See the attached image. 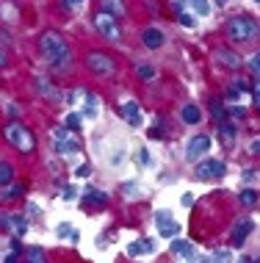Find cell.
Masks as SVG:
<instances>
[{
	"instance_id": "1",
	"label": "cell",
	"mask_w": 260,
	"mask_h": 263,
	"mask_svg": "<svg viewBox=\"0 0 260 263\" xmlns=\"http://www.w3.org/2000/svg\"><path fill=\"white\" fill-rule=\"evenodd\" d=\"M3 139L9 141L11 147H17L19 153H25V155H31L33 150H36V136L31 133V127L17 122V119L3 127Z\"/></svg>"
},
{
	"instance_id": "2",
	"label": "cell",
	"mask_w": 260,
	"mask_h": 263,
	"mask_svg": "<svg viewBox=\"0 0 260 263\" xmlns=\"http://www.w3.org/2000/svg\"><path fill=\"white\" fill-rule=\"evenodd\" d=\"M39 53H42V59H45L47 64H55L58 59H64V55L69 53V45H67V39H64V33H58V31H45L39 36Z\"/></svg>"
},
{
	"instance_id": "3",
	"label": "cell",
	"mask_w": 260,
	"mask_h": 263,
	"mask_svg": "<svg viewBox=\"0 0 260 263\" xmlns=\"http://www.w3.org/2000/svg\"><path fill=\"white\" fill-rule=\"evenodd\" d=\"M257 36V20L247 17V14H238V17L227 20V39L241 45V42H249Z\"/></svg>"
},
{
	"instance_id": "4",
	"label": "cell",
	"mask_w": 260,
	"mask_h": 263,
	"mask_svg": "<svg viewBox=\"0 0 260 263\" xmlns=\"http://www.w3.org/2000/svg\"><path fill=\"white\" fill-rule=\"evenodd\" d=\"M83 67H86L91 75H97V78L116 75V61L111 59L108 53H103V50H89L86 59H83Z\"/></svg>"
},
{
	"instance_id": "5",
	"label": "cell",
	"mask_w": 260,
	"mask_h": 263,
	"mask_svg": "<svg viewBox=\"0 0 260 263\" xmlns=\"http://www.w3.org/2000/svg\"><path fill=\"white\" fill-rule=\"evenodd\" d=\"M94 31L100 33L103 39H108V42H119V39H122V25H119V20L108 17V14H103V11L94 17Z\"/></svg>"
},
{
	"instance_id": "6",
	"label": "cell",
	"mask_w": 260,
	"mask_h": 263,
	"mask_svg": "<svg viewBox=\"0 0 260 263\" xmlns=\"http://www.w3.org/2000/svg\"><path fill=\"white\" fill-rule=\"evenodd\" d=\"M208 153H210V136L208 133H196V136L188 139V144H186V161L188 163L202 161Z\"/></svg>"
},
{
	"instance_id": "7",
	"label": "cell",
	"mask_w": 260,
	"mask_h": 263,
	"mask_svg": "<svg viewBox=\"0 0 260 263\" xmlns=\"http://www.w3.org/2000/svg\"><path fill=\"white\" fill-rule=\"evenodd\" d=\"M53 139H55V153L58 155H78L81 153V141L75 139L67 127H55Z\"/></svg>"
},
{
	"instance_id": "8",
	"label": "cell",
	"mask_w": 260,
	"mask_h": 263,
	"mask_svg": "<svg viewBox=\"0 0 260 263\" xmlns=\"http://www.w3.org/2000/svg\"><path fill=\"white\" fill-rule=\"evenodd\" d=\"M224 175H227V166L222 161H213V158L196 161V180H219Z\"/></svg>"
},
{
	"instance_id": "9",
	"label": "cell",
	"mask_w": 260,
	"mask_h": 263,
	"mask_svg": "<svg viewBox=\"0 0 260 263\" xmlns=\"http://www.w3.org/2000/svg\"><path fill=\"white\" fill-rule=\"evenodd\" d=\"M0 230H11L14 238H23L28 233V219L19 213H0Z\"/></svg>"
},
{
	"instance_id": "10",
	"label": "cell",
	"mask_w": 260,
	"mask_h": 263,
	"mask_svg": "<svg viewBox=\"0 0 260 263\" xmlns=\"http://www.w3.org/2000/svg\"><path fill=\"white\" fill-rule=\"evenodd\" d=\"M155 227L161 238H174L180 233V222H174V216L169 211H158L155 213Z\"/></svg>"
},
{
	"instance_id": "11",
	"label": "cell",
	"mask_w": 260,
	"mask_h": 263,
	"mask_svg": "<svg viewBox=\"0 0 260 263\" xmlns=\"http://www.w3.org/2000/svg\"><path fill=\"white\" fill-rule=\"evenodd\" d=\"M142 45L147 47V50H161V47L166 45V33L161 31L158 25H150L142 31Z\"/></svg>"
},
{
	"instance_id": "12",
	"label": "cell",
	"mask_w": 260,
	"mask_h": 263,
	"mask_svg": "<svg viewBox=\"0 0 260 263\" xmlns=\"http://www.w3.org/2000/svg\"><path fill=\"white\" fill-rule=\"evenodd\" d=\"M252 230H255V222H252L249 216H241V219H235L233 230H230V238H233L235 247H244V241H247V236Z\"/></svg>"
},
{
	"instance_id": "13",
	"label": "cell",
	"mask_w": 260,
	"mask_h": 263,
	"mask_svg": "<svg viewBox=\"0 0 260 263\" xmlns=\"http://www.w3.org/2000/svg\"><path fill=\"white\" fill-rule=\"evenodd\" d=\"M122 117H125V122H128L130 127H138L144 122V114H142V105H138L136 100H128L122 105Z\"/></svg>"
},
{
	"instance_id": "14",
	"label": "cell",
	"mask_w": 260,
	"mask_h": 263,
	"mask_svg": "<svg viewBox=\"0 0 260 263\" xmlns=\"http://www.w3.org/2000/svg\"><path fill=\"white\" fill-rule=\"evenodd\" d=\"M213 55H216V61H219L222 67H227V69H241V55L233 53V50H227V47H216Z\"/></svg>"
},
{
	"instance_id": "15",
	"label": "cell",
	"mask_w": 260,
	"mask_h": 263,
	"mask_svg": "<svg viewBox=\"0 0 260 263\" xmlns=\"http://www.w3.org/2000/svg\"><path fill=\"white\" fill-rule=\"evenodd\" d=\"M81 114H83V117H89V119H97V114H100V97L91 95V91H86L83 100H81Z\"/></svg>"
},
{
	"instance_id": "16",
	"label": "cell",
	"mask_w": 260,
	"mask_h": 263,
	"mask_svg": "<svg viewBox=\"0 0 260 263\" xmlns=\"http://www.w3.org/2000/svg\"><path fill=\"white\" fill-rule=\"evenodd\" d=\"M105 202H108V194L100 189H86V194H83V205L86 208H105Z\"/></svg>"
},
{
	"instance_id": "17",
	"label": "cell",
	"mask_w": 260,
	"mask_h": 263,
	"mask_svg": "<svg viewBox=\"0 0 260 263\" xmlns=\"http://www.w3.org/2000/svg\"><path fill=\"white\" fill-rule=\"evenodd\" d=\"M172 252L180 255V258H186V260H194L196 258V250H194V244L188 238H174L172 241Z\"/></svg>"
},
{
	"instance_id": "18",
	"label": "cell",
	"mask_w": 260,
	"mask_h": 263,
	"mask_svg": "<svg viewBox=\"0 0 260 263\" xmlns=\"http://www.w3.org/2000/svg\"><path fill=\"white\" fill-rule=\"evenodd\" d=\"M235 136H238L235 122H230V119L219 122V139H222V144H224V147H233V144H235Z\"/></svg>"
},
{
	"instance_id": "19",
	"label": "cell",
	"mask_w": 260,
	"mask_h": 263,
	"mask_svg": "<svg viewBox=\"0 0 260 263\" xmlns=\"http://www.w3.org/2000/svg\"><path fill=\"white\" fill-rule=\"evenodd\" d=\"M36 89H39V95L42 97H50V100H61V91L55 89V83L50 81V78H36Z\"/></svg>"
},
{
	"instance_id": "20",
	"label": "cell",
	"mask_w": 260,
	"mask_h": 263,
	"mask_svg": "<svg viewBox=\"0 0 260 263\" xmlns=\"http://www.w3.org/2000/svg\"><path fill=\"white\" fill-rule=\"evenodd\" d=\"M180 119H183L186 125H199V122H202V111H199V105H194V103L183 105V108H180Z\"/></svg>"
},
{
	"instance_id": "21",
	"label": "cell",
	"mask_w": 260,
	"mask_h": 263,
	"mask_svg": "<svg viewBox=\"0 0 260 263\" xmlns=\"http://www.w3.org/2000/svg\"><path fill=\"white\" fill-rule=\"evenodd\" d=\"M155 252V244H152L150 238H142V241H133L128 247V255L130 258H138V255H152Z\"/></svg>"
},
{
	"instance_id": "22",
	"label": "cell",
	"mask_w": 260,
	"mask_h": 263,
	"mask_svg": "<svg viewBox=\"0 0 260 263\" xmlns=\"http://www.w3.org/2000/svg\"><path fill=\"white\" fill-rule=\"evenodd\" d=\"M100 11L119 20V17H125V3L122 0H100Z\"/></svg>"
},
{
	"instance_id": "23",
	"label": "cell",
	"mask_w": 260,
	"mask_h": 263,
	"mask_svg": "<svg viewBox=\"0 0 260 263\" xmlns=\"http://www.w3.org/2000/svg\"><path fill=\"white\" fill-rule=\"evenodd\" d=\"M72 67H75V55H72V50H69L64 59H58L55 64H50V69H53L55 75H69V72H72Z\"/></svg>"
},
{
	"instance_id": "24",
	"label": "cell",
	"mask_w": 260,
	"mask_h": 263,
	"mask_svg": "<svg viewBox=\"0 0 260 263\" xmlns=\"http://www.w3.org/2000/svg\"><path fill=\"white\" fill-rule=\"evenodd\" d=\"M23 194H25V186H19V183H9V186H3V191H0V200L11 202V200H19Z\"/></svg>"
},
{
	"instance_id": "25",
	"label": "cell",
	"mask_w": 260,
	"mask_h": 263,
	"mask_svg": "<svg viewBox=\"0 0 260 263\" xmlns=\"http://www.w3.org/2000/svg\"><path fill=\"white\" fill-rule=\"evenodd\" d=\"M17 9H14V3H9V0H3V3H0V23H6V20H9V23H17Z\"/></svg>"
},
{
	"instance_id": "26",
	"label": "cell",
	"mask_w": 260,
	"mask_h": 263,
	"mask_svg": "<svg viewBox=\"0 0 260 263\" xmlns=\"http://www.w3.org/2000/svg\"><path fill=\"white\" fill-rule=\"evenodd\" d=\"M9 183H14V163L0 161V186H9Z\"/></svg>"
},
{
	"instance_id": "27",
	"label": "cell",
	"mask_w": 260,
	"mask_h": 263,
	"mask_svg": "<svg viewBox=\"0 0 260 263\" xmlns=\"http://www.w3.org/2000/svg\"><path fill=\"white\" fill-rule=\"evenodd\" d=\"M183 3L191 6L196 17H208V14H210V3H208V0H183Z\"/></svg>"
},
{
	"instance_id": "28",
	"label": "cell",
	"mask_w": 260,
	"mask_h": 263,
	"mask_svg": "<svg viewBox=\"0 0 260 263\" xmlns=\"http://www.w3.org/2000/svg\"><path fill=\"white\" fill-rule=\"evenodd\" d=\"M238 202H241L244 208H255L257 205V191L255 189H244L241 194H238Z\"/></svg>"
},
{
	"instance_id": "29",
	"label": "cell",
	"mask_w": 260,
	"mask_h": 263,
	"mask_svg": "<svg viewBox=\"0 0 260 263\" xmlns=\"http://www.w3.org/2000/svg\"><path fill=\"white\" fill-rule=\"evenodd\" d=\"M210 114H213L216 122H224V119H227V111H224V103L219 100V97H213V100H210Z\"/></svg>"
},
{
	"instance_id": "30",
	"label": "cell",
	"mask_w": 260,
	"mask_h": 263,
	"mask_svg": "<svg viewBox=\"0 0 260 263\" xmlns=\"http://www.w3.org/2000/svg\"><path fill=\"white\" fill-rule=\"evenodd\" d=\"M64 127H67L69 133H78V130H81V114H78V111L67 114V119H64Z\"/></svg>"
},
{
	"instance_id": "31",
	"label": "cell",
	"mask_w": 260,
	"mask_h": 263,
	"mask_svg": "<svg viewBox=\"0 0 260 263\" xmlns=\"http://www.w3.org/2000/svg\"><path fill=\"white\" fill-rule=\"evenodd\" d=\"M25 260L28 263H45V252H42V247H28V250H25Z\"/></svg>"
},
{
	"instance_id": "32",
	"label": "cell",
	"mask_w": 260,
	"mask_h": 263,
	"mask_svg": "<svg viewBox=\"0 0 260 263\" xmlns=\"http://www.w3.org/2000/svg\"><path fill=\"white\" fill-rule=\"evenodd\" d=\"M136 72H138L142 81H152V78H155V67H152V64H138Z\"/></svg>"
},
{
	"instance_id": "33",
	"label": "cell",
	"mask_w": 260,
	"mask_h": 263,
	"mask_svg": "<svg viewBox=\"0 0 260 263\" xmlns=\"http://www.w3.org/2000/svg\"><path fill=\"white\" fill-rule=\"evenodd\" d=\"M244 117H247V108H244V105H230V111H227L230 122H238V119H244Z\"/></svg>"
},
{
	"instance_id": "34",
	"label": "cell",
	"mask_w": 260,
	"mask_h": 263,
	"mask_svg": "<svg viewBox=\"0 0 260 263\" xmlns=\"http://www.w3.org/2000/svg\"><path fill=\"white\" fill-rule=\"evenodd\" d=\"M249 72H252V83H257V72H260V55L257 53L249 59Z\"/></svg>"
},
{
	"instance_id": "35",
	"label": "cell",
	"mask_w": 260,
	"mask_h": 263,
	"mask_svg": "<svg viewBox=\"0 0 260 263\" xmlns=\"http://www.w3.org/2000/svg\"><path fill=\"white\" fill-rule=\"evenodd\" d=\"M177 23H180L183 28H194V25H196V17H194V14H180Z\"/></svg>"
},
{
	"instance_id": "36",
	"label": "cell",
	"mask_w": 260,
	"mask_h": 263,
	"mask_svg": "<svg viewBox=\"0 0 260 263\" xmlns=\"http://www.w3.org/2000/svg\"><path fill=\"white\" fill-rule=\"evenodd\" d=\"M83 6V0H61V9L64 11H78Z\"/></svg>"
},
{
	"instance_id": "37",
	"label": "cell",
	"mask_w": 260,
	"mask_h": 263,
	"mask_svg": "<svg viewBox=\"0 0 260 263\" xmlns=\"http://www.w3.org/2000/svg\"><path fill=\"white\" fill-rule=\"evenodd\" d=\"M61 197H64L67 202L78 200V189H75V186H64V191H61Z\"/></svg>"
},
{
	"instance_id": "38",
	"label": "cell",
	"mask_w": 260,
	"mask_h": 263,
	"mask_svg": "<svg viewBox=\"0 0 260 263\" xmlns=\"http://www.w3.org/2000/svg\"><path fill=\"white\" fill-rule=\"evenodd\" d=\"M244 183H247V186H249V183H255L257 180V169H244Z\"/></svg>"
},
{
	"instance_id": "39",
	"label": "cell",
	"mask_w": 260,
	"mask_h": 263,
	"mask_svg": "<svg viewBox=\"0 0 260 263\" xmlns=\"http://www.w3.org/2000/svg\"><path fill=\"white\" fill-rule=\"evenodd\" d=\"M230 89H233V91H238V95H241V91H249L252 86H249V81H235V83H233V86H230Z\"/></svg>"
},
{
	"instance_id": "40",
	"label": "cell",
	"mask_w": 260,
	"mask_h": 263,
	"mask_svg": "<svg viewBox=\"0 0 260 263\" xmlns=\"http://www.w3.org/2000/svg\"><path fill=\"white\" fill-rule=\"evenodd\" d=\"M6 114H9L11 119H17V117H19V114H23V111H19V105H14V103H9V105H6Z\"/></svg>"
},
{
	"instance_id": "41",
	"label": "cell",
	"mask_w": 260,
	"mask_h": 263,
	"mask_svg": "<svg viewBox=\"0 0 260 263\" xmlns=\"http://www.w3.org/2000/svg\"><path fill=\"white\" fill-rule=\"evenodd\" d=\"M172 9H174V14H186V3H183V0H172Z\"/></svg>"
},
{
	"instance_id": "42",
	"label": "cell",
	"mask_w": 260,
	"mask_h": 263,
	"mask_svg": "<svg viewBox=\"0 0 260 263\" xmlns=\"http://www.w3.org/2000/svg\"><path fill=\"white\" fill-rule=\"evenodd\" d=\"M213 260H219V263H224V260H227V263H230V252H227V250H219V252L213 255Z\"/></svg>"
},
{
	"instance_id": "43",
	"label": "cell",
	"mask_w": 260,
	"mask_h": 263,
	"mask_svg": "<svg viewBox=\"0 0 260 263\" xmlns=\"http://www.w3.org/2000/svg\"><path fill=\"white\" fill-rule=\"evenodd\" d=\"M180 202H183V208H191V205H194V194H183Z\"/></svg>"
},
{
	"instance_id": "44",
	"label": "cell",
	"mask_w": 260,
	"mask_h": 263,
	"mask_svg": "<svg viewBox=\"0 0 260 263\" xmlns=\"http://www.w3.org/2000/svg\"><path fill=\"white\" fill-rule=\"evenodd\" d=\"M138 161H142L144 166H150V163H152V161H150V153H147V150H138Z\"/></svg>"
},
{
	"instance_id": "45",
	"label": "cell",
	"mask_w": 260,
	"mask_h": 263,
	"mask_svg": "<svg viewBox=\"0 0 260 263\" xmlns=\"http://www.w3.org/2000/svg\"><path fill=\"white\" fill-rule=\"evenodd\" d=\"M55 233H58V236H67V238H69V233H72V227H69V224H58V230H55Z\"/></svg>"
},
{
	"instance_id": "46",
	"label": "cell",
	"mask_w": 260,
	"mask_h": 263,
	"mask_svg": "<svg viewBox=\"0 0 260 263\" xmlns=\"http://www.w3.org/2000/svg\"><path fill=\"white\" fill-rule=\"evenodd\" d=\"M6 67H9V55H6V50L0 47V69H6Z\"/></svg>"
},
{
	"instance_id": "47",
	"label": "cell",
	"mask_w": 260,
	"mask_h": 263,
	"mask_svg": "<svg viewBox=\"0 0 260 263\" xmlns=\"http://www.w3.org/2000/svg\"><path fill=\"white\" fill-rule=\"evenodd\" d=\"M19 255H23V252H9V255H6V263H17Z\"/></svg>"
},
{
	"instance_id": "48",
	"label": "cell",
	"mask_w": 260,
	"mask_h": 263,
	"mask_svg": "<svg viewBox=\"0 0 260 263\" xmlns=\"http://www.w3.org/2000/svg\"><path fill=\"white\" fill-rule=\"evenodd\" d=\"M28 213H31V216H33V219H39V213H42V211L36 208V205H28Z\"/></svg>"
},
{
	"instance_id": "49",
	"label": "cell",
	"mask_w": 260,
	"mask_h": 263,
	"mask_svg": "<svg viewBox=\"0 0 260 263\" xmlns=\"http://www.w3.org/2000/svg\"><path fill=\"white\" fill-rule=\"evenodd\" d=\"M144 6H147V9H150L152 14H155V11H158V6H155V0H144Z\"/></svg>"
},
{
	"instance_id": "50",
	"label": "cell",
	"mask_w": 260,
	"mask_h": 263,
	"mask_svg": "<svg viewBox=\"0 0 260 263\" xmlns=\"http://www.w3.org/2000/svg\"><path fill=\"white\" fill-rule=\"evenodd\" d=\"M75 175H78V177H86V175H89V166H78V172H75Z\"/></svg>"
},
{
	"instance_id": "51",
	"label": "cell",
	"mask_w": 260,
	"mask_h": 263,
	"mask_svg": "<svg viewBox=\"0 0 260 263\" xmlns=\"http://www.w3.org/2000/svg\"><path fill=\"white\" fill-rule=\"evenodd\" d=\"M216 6H227V0H216Z\"/></svg>"
},
{
	"instance_id": "52",
	"label": "cell",
	"mask_w": 260,
	"mask_h": 263,
	"mask_svg": "<svg viewBox=\"0 0 260 263\" xmlns=\"http://www.w3.org/2000/svg\"><path fill=\"white\" fill-rule=\"evenodd\" d=\"M202 263H210V260H202Z\"/></svg>"
},
{
	"instance_id": "53",
	"label": "cell",
	"mask_w": 260,
	"mask_h": 263,
	"mask_svg": "<svg viewBox=\"0 0 260 263\" xmlns=\"http://www.w3.org/2000/svg\"><path fill=\"white\" fill-rule=\"evenodd\" d=\"M255 3H260V0H255Z\"/></svg>"
}]
</instances>
